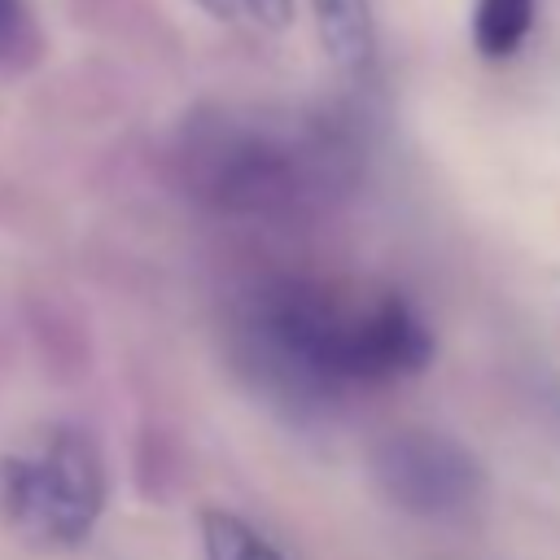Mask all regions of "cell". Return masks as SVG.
Returning <instances> with one entry per match:
<instances>
[{
    "label": "cell",
    "instance_id": "cell-5",
    "mask_svg": "<svg viewBox=\"0 0 560 560\" xmlns=\"http://www.w3.org/2000/svg\"><path fill=\"white\" fill-rule=\"evenodd\" d=\"M315 9V26H319V44L328 52V61L341 74H363L372 66V0H311Z\"/></svg>",
    "mask_w": 560,
    "mask_h": 560
},
{
    "label": "cell",
    "instance_id": "cell-8",
    "mask_svg": "<svg viewBox=\"0 0 560 560\" xmlns=\"http://www.w3.org/2000/svg\"><path fill=\"white\" fill-rule=\"evenodd\" d=\"M31 44V18L22 0H0V66H13Z\"/></svg>",
    "mask_w": 560,
    "mask_h": 560
},
{
    "label": "cell",
    "instance_id": "cell-7",
    "mask_svg": "<svg viewBox=\"0 0 560 560\" xmlns=\"http://www.w3.org/2000/svg\"><path fill=\"white\" fill-rule=\"evenodd\" d=\"M201 556L206 560H284L280 547H271L245 516L223 508L201 512Z\"/></svg>",
    "mask_w": 560,
    "mask_h": 560
},
{
    "label": "cell",
    "instance_id": "cell-10",
    "mask_svg": "<svg viewBox=\"0 0 560 560\" xmlns=\"http://www.w3.org/2000/svg\"><path fill=\"white\" fill-rule=\"evenodd\" d=\"M197 4H201V9L210 13V18H223V22L241 13V4H236V0H197Z\"/></svg>",
    "mask_w": 560,
    "mask_h": 560
},
{
    "label": "cell",
    "instance_id": "cell-1",
    "mask_svg": "<svg viewBox=\"0 0 560 560\" xmlns=\"http://www.w3.org/2000/svg\"><path fill=\"white\" fill-rule=\"evenodd\" d=\"M236 354L276 402L324 407L346 389H376L424 372L433 332L398 293L350 298L315 280L276 276L245 298Z\"/></svg>",
    "mask_w": 560,
    "mask_h": 560
},
{
    "label": "cell",
    "instance_id": "cell-2",
    "mask_svg": "<svg viewBox=\"0 0 560 560\" xmlns=\"http://www.w3.org/2000/svg\"><path fill=\"white\" fill-rule=\"evenodd\" d=\"M175 171L214 214L289 219L337 201L359 171V149L324 114L201 105L175 136Z\"/></svg>",
    "mask_w": 560,
    "mask_h": 560
},
{
    "label": "cell",
    "instance_id": "cell-4",
    "mask_svg": "<svg viewBox=\"0 0 560 560\" xmlns=\"http://www.w3.org/2000/svg\"><path fill=\"white\" fill-rule=\"evenodd\" d=\"M368 472H372V486L398 512L420 521H455L486 490V472L477 455L438 429L385 433L368 455Z\"/></svg>",
    "mask_w": 560,
    "mask_h": 560
},
{
    "label": "cell",
    "instance_id": "cell-6",
    "mask_svg": "<svg viewBox=\"0 0 560 560\" xmlns=\"http://www.w3.org/2000/svg\"><path fill=\"white\" fill-rule=\"evenodd\" d=\"M538 0H477L472 4V44L481 57H512L534 31Z\"/></svg>",
    "mask_w": 560,
    "mask_h": 560
},
{
    "label": "cell",
    "instance_id": "cell-3",
    "mask_svg": "<svg viewBox=\"0 0 560 560\" xmlns=\"http://www.w3.org/2000/svg\"><path fill=\"white\" fill-rule=\"evenodd\" d=\"M105 508V459L88 429L57 424L0 459V521L39 551L79 547Z\"/></svg>",
    "mask_w": 560,
    "mask_h": 560
},
{
    "label": "cell",
    "instance_id": "cell-9",
    "mask_svg": "<svg viewBox=\"0 0 560 560\" xmlns=\"http://www.w3.org/2000/svg\"><path fill=\"white\" fill-rule=\"evenodd\" d=\"M245 13H254L262 26H289L293 18V0H236Z\"/></svg>",
    "mask_w": 560,
    "mask_h": 560
}]
</instances>
